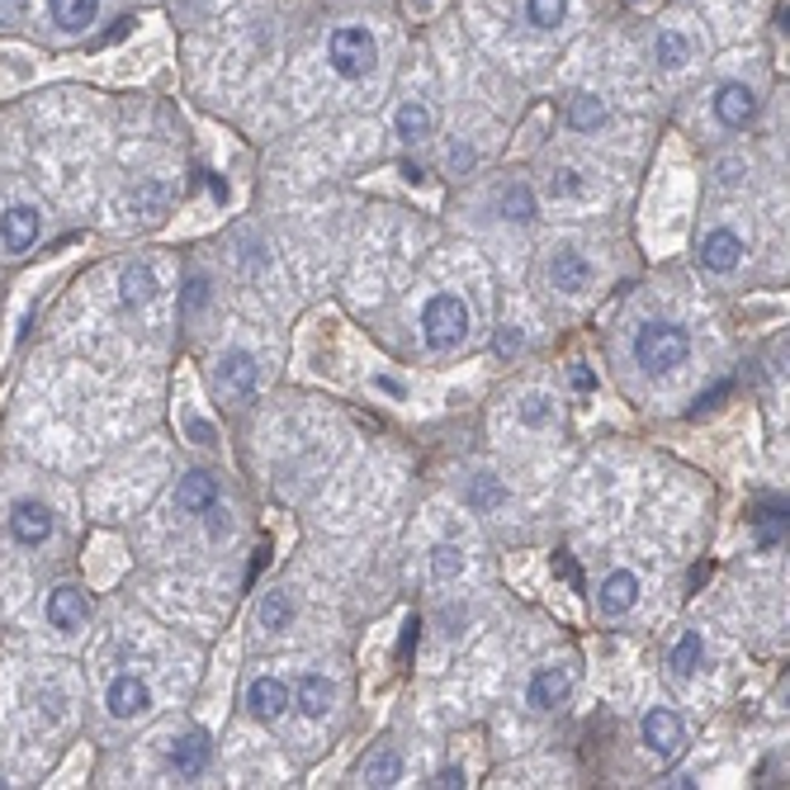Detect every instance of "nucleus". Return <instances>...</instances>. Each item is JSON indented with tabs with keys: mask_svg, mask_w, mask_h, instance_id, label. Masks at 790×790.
I'll use <instances>...</instances> for the list:
<instances>
[{
	"mask_svg": "<svg viewBox=\"0 0 790 790\" xmlns=\"http://www.w3.org/2000/svg\"><path fill=\"white\" fill-rule=\"evenodd\" d=\"M691 355V337L687 327L677 322H644L635 337V360L644 365V374H668L677 365H687Z\"/></svg>",
	"mask_w": 790,
	"mask_h": 790,
	"instance_id": "obj_1",
	"label": "nucleus"
},
{
	"mask_svg": "<svg viewBox=\"0 0 790 790\" xmlns=\"http://www.w3.org/2000/svg\"><path fill=\"white\" fill-rule=\"evenodd\" d=\"M421 337L431 351H454L469 337V308L460 294H436L421 308Z\"/></svg>",
	"mask_w": 790,
	"mask_h": 790,
	"instance_id": "obj_2",
	"label": "nucleus"
},
{
	"mask_svg": "<svg viewBox=\"0 0 790 790\" xmlns=\"http://www.w3.org/2000/svg\"><path fill=\"white\" fill-rule=\"evenodd\" d=\"M327 57H331V72H337L341 81H360V76L374 72L378 43H374L370 29L345 24V29H337V34L327 39Z\"/></svg>",
	"mask_w": 790,
	"mask_h": 790,
	"instance_id": "obj_3",
	"label": "nucleus"
},
{
	"mask_svg": "<svg viewBox=\"0 0 790 790\" xmlns=\"http://www.w3.org/2000/svg\"><path fill=\"white\" fill-rule=\"evenodd\" d=\"M256 384H261V374H256V360H251L246 351H228V355L213 365V388L223 393L228 403L251 398V393H256Z\"/></svg>",
	"mask_w": 790,
	"mask_h": 790,
	"instance_id": "obj_4",
	"label": "nucleus"
},
{
	"mask_svg": "<svg viewBox=\"0 0 790 790\" xmlns=\"http://www.w3.org/2000/svg\"><path fill=\"white\" fill-rule=\"evenodd\" d=\"M47 625L62 629V635H81L90 625V602L76 588H57L47 596Z\"/></svg>",
	"mask_w": 790,
	"mask_h": 790,
	"instance_id": "obj_5",
	"label": "nucleus"
},
{
	"mask_svg": "<svg viewBox=\"0 0 790 790\" xmlns=\"http://www.w3.org/2000/svg\"><path fill=\"white\" fill-rule=\"evenodd\" d=\"M10 535L20 545H43L47 535H53V512H47L43 502H34V497L14 502L10 507Z\"/></svg>",
	"mask_w": 790,
	"mask_h": 790,
	"instance_id": "obj_6",
	"label": "nucleus"
},
{
	"mask_svg": "<svg viewBox=\"0 0 790 790\" xmlns=\"http://www.w3.org/2000/svg\"><path fill=\"white\" fill-rule=\"evenodd\" d=\"M355 781L360 786H398L403 781V753L393 744L370 748L365 757H360V767H355Z\"/></svg>",
	"mask_w": 790,
	"mask_h": 790,
	"instance_id": "obj_7",
	"label": "nucleus"
},
{
	"mask_svg": "<svg viewBox=\"0 0 790 790\" xmlns=\"http://www.w3.org/2000/svg\"><path fill=\"white\" fill-rule=\"evenodd\" d=\"M549 284H555L559 294H582L592 284V261L573 246L555 251V261H549Z\"/></svg>",
	"mask_w": 790,
	"mask_h": 790,
	"instance_id": "obj_8",
	"label": "nucleus"
},
{
	"mask_svg": "<svg viewBox=\"0 0 790 790\" xmlns=\"http://www.w3.org/2000/svg\"><path fill=\"white\" fill-rule=\"evenodd\" d=\"M105 705H109V715L114 720H138V715H147L152 691H147V682H138V677H114Z\"/></svg>",
	"mask_w": 790,
	"mask_h": 790,
	"instance_id": "obj_9",
	"label": "nucleus"
},
{
	"mask_svg": "<svg viewBox=\"0 0 790 790\" xmlns=\"http://www.w3.org/2000/svg\"><path fill=\"white\" fill-rule=\"evenodd\" d=\"M682 738H687V729L672 710H649V715H644V744L658 757H677L682 753Z\"/></svg>",
	"mask_w": 790,
	"mask_h": 790,
	"instance_id": "obj_10",
	"label": "nucleus"
},
{
	"mask_svg": "<svg viewBox=\"0 0 790 790\" xmlns=\"http://www.w3.org/2000/svg\"><path fill=\"white\" fill-rule=\"evenodd\" d=\"M738 261H744V242H738V232H729V228L705 232V242H701V265H705V271L729 275Z\"/></svg>",
	"mask_w": 790,
	"mask_h": 790,
	"instance_id": "obj_11",
	"label": "nucleus"
},
{
	"mask_svg": "<svg viewBox=\"0 0 790 790\" xmlns=\"http://www.w3.org/2000/svg\"><path fill=\"white\" fill-rule=\"evenodd\" d=\"M753 114H757V100H753L748 86L724 81L715 90V119L724 123V129H744V123H753Z\"/></svg>",
	"mask_w": 790,
	"mask_h": 790,
	"instance_id": "obj_12",
	"label": "nucleus"
},
{
	"mask_svg": "<svg viewBox=\"0 0 790 790\" xmlns=\"http://www.w3.org/2000/svg\"><path fill=\"white\" fill-rule=\"evenodd\" d=\"M284 705H289V687L275 682V677H256V682L246 687V710H251V720H279L284 715Z\"/></svg>",
	"mask_w": 790,
	"mask_h": 790,
	"instance_id": "obj_13",
	"label": "nucleus"
},
{
	"mask_svg": "<svg viewBox=\"0 0 790 790\" xmlns=\"http://www.w3.org/2000/svg\"><path fill=\"white\" fill-rule=\"evenodd\" d=\"M0 242H6V251H29L39 242V209H29V204H14V209H6V218H0Z\"/></svg>",
	"mask_w": 790,
	"mask_h": 790,
	"instance_id": "obj_14",
	"label": "nucleus"
},
{
	"mask_svg": "<svg viewBox=\"0 0 790 790\" xmlns=\"http://www.w3.org/2000/svg\"><path fill=\"white\" fill-rule=\"evenodd\" d=\"M176 507L180 512H209V507H218V479H213L209 469L185 473L180 487H176Z\"/></svg>",
	"mask_w": 790,
	"mask_h": 790,
	"instance_id": "obj_15",
	"label": "nucleus"
},
{
	"mask_svg": "<svg viewBox=\"0 0 790 790\" xmlns=\"http://www.w3.org/2000/svg\"><path fill=\"white\" fill-rule=\"evenodd\" d=\"M209 753H213V744L195 729V734L176 738V748H171V767H176V777L195 781V777H204V767H209Z\"/></svg>",
	"mask_w": 790,
	"mask_h": 790,
	"instance_id": "obj_16",
	"label": "nucleus"
},
{
	"mask_svg": "<svg viewBox=\"0 0 790 790\" xmlns=\"http://www.w3.org/2000/svg\"><path fill=\"white\" fill-rule=\"evenodd\" d=\"M568 691H573V677H568V668H540V672L530 677V705H535V710L563 705Z\"/></svg>",
	"mask_w": 790,
	"mask_h": 790,
	"instance_id": "obj_17",
	"label": "nucleus"
},
{
	"mask_svg": "<svg viewBox=\"0 0 790 790\" xmlns=\"http://www.w3.org/2000/svg\"><path fill=\"white\" fill-rule=\"evenodd\" d=\"M635 602H639V578L629 573V568H621V573H611V578L602 582V592H596V606H602L606 615H625Z\"/></svg>",
	"mask_w": 790,
	"mask_h": 790,
	"instance_id": "obj_18",
	"label": "nucleus"
},
{
	"mask_svg": "<svg viewBox=\"0 0 790 790\" xmlns=\"http://www.w3.org/2000/svg\"><path fill=\"white\" fill-rule=\"evenodd\" d=\"M156 275H152V265H129L119 279V298H123V308H142V304H152L156 298Z\"/></svg>",
	"mask_w": 790,
	"mask_h": 790,
	"instance_id": "obj_19",
	"label": "nucleus"
},
{
	"mask_svg": "<svg viewBox=\"0 0 790 790\" xmlns=\"http://www.w3.org/2000/svg\"><path fill=\"white\" fill-rule=\"evenodd\" d=\"M47 10H53V20L67 29V34H81V29L95 24V10H100V0H47Z\"/></svg>",
	"mask_w": 790,
	"mask_h": 790,
	"instance_id": "obj_20",
	"label": "nucleus"
},
{
	"mask_svg": "<svg viewBox=\"0 0 790 790\" xmlns=\"http://www.w3.org/2000/svg\"><path fill=\"white\" fill-rule=\"evenodd\" d=\"M294 696H298V710H304L308 720H322L327 710H331V682H327V677H312V672H308V677H298V691H294Z\"/></svg>",
	"mask_w": 790,
	"mask_h": 790,
	"instance_id": "obj_21",
	"label": "nucleus"
},
{
	"mask_svg": "<svg viewBox=\"0 0 790 790\" xmlns=\"http://www.w3.org/2000/svg\"><path fill=\"white\" fill-rule=\"evenodd\" d=\"M701 662H705V644H701V635H696V629H687V635L672 644V654H668V668H672L677 677H691V672L701 668Z\"/></svg>",
	"mask_w": 790,
	"mask_h": 790,
	"instance_id": "obj_22",
	"label": "nucleus"
},
{
	"mask_svg": "<svg viewBox=\"0 0 790 790\" xmlns=\"http://www.w3.org/2000/svg\"><path fill=\"white\" fill-rule=\"evenodd\" d=\"M393 129H398L403 142H421L426 133H431V109L417 105V100H407L398 114H393Z\"/></svg>",
	"mask_w": 790,
	"mask_h": 790,
	"instance_id": "obj_23",
	"label": "nucleus"
},
{
	"mask_svg": "<svg viewBox=\"0 0 790 790\" xmlns=\"http://www.w3.org/2000/svg\"><path fill=\"white\" fill-rule=\"evenodd\" d=\"M568 123H573L578 133L602 129V123H606V105L596 100V95H573V100H568Z\"/></svg>",
	"mask_w": 790,
	"mask_h": 790,
	"instance_id": "obj_24",
	"label": "nucleus"
},
{
	"mask_svg": "<svg viewBox=\"0 0 790 790\" xmlns=\"http://www.w3.org/2000/svg\"><path fill=\"white\" fill-rule=\"evenodd\" d=\"M502 218H507V223H530V218H535L530 185H507V189H502Z\"/></svg>",
	"mask_w": 790,
	"mask_h": 790,
	"instance_id": "obj_25",
	"label": "nucleus"
},
{
	"mask_svg": "<svg viewBox=\"0 0 790 790\" xmlns=\"http://www.w3.org/2000/svg\"><path fill=\"white\" fill-rule=\"evenodd\" d=\"M256 615H261V625H265V629H284V625L294 621L289 592H265V596H261V606H256Z\"/></svg>",
	"mask_w": 790,
	"mask_h": 790,
	"instance_id": "obj_26",
	"label": "nucleus"
},
{
	"mask_svg": "<svg viewBox=\"0 0 790 790\" xmlns=\"http://www.w3.org/2000/svg\"><path fill=\"white\" fill-rule=\"evenodd\" d=\"M654 47H658V67H682L691 57V43H687V34H677V29H662Z\"/></svg>",
	"mask_w": 790,
	"mask_h": 790,
	"instance_id": "obj_27",
	"label": "nucleus"
},
{
	"mask_svg": "<svg viewBox=\"0 0 790 790\" xmlns=\"http://www.w3.org/2000/svg\"><path fill=\"white\" fill-rule=\"evenodd\" d=\"M753 520H757V540H762V549L781 545V535H786V502H781V507H762Z\"/></svg>",
	"mask_w": 790,
	"mask_h": 790,
	"instance_id": "obj_28",
	"label": "nucleus"
},
{
	"mask_svg": "<svg viewBox=\"0 0 790 790\" xmlns=\"http://www.w3.org/2000/svg\"><path fill=\"white\" fill-rule=\"evenodd\" d=\"M526 14L535 29H559L568 14V0H526Z\"/></svg>",
	"mask_w": 790,
	"mask_h": 790,
	"instance_id": "obj_29",
	"label": "nucleus"
},
{
	"mask_svg": "<svg viewBox=\"0 0 790 790\" xmlns=\"http://www.w3.org/2000/svg\"><path fill=\"white\" fill-rule=\"evenodd\" d=\"M516 417H520V426H535V431H540V426L555 421V403H549L545 393H530V398L516 407Z\"/></svg>",
	"mask_w": 790,
	"mask_h": 790,
	"instance_id": "obj_30",
	"label": "nucleus"
},
{
	"mask_svg": "<svg viewBox=\"0 0 790 790\" xmlns=\"http://www.w3.org/2000/svg\"><path fill=\"white\" fill-rule=\"evenodd\" d=\"M460 568H464V555H460V545H440L436 549V559H431V573L446 582V578H460Z\"/></svg>",
	"mask_w": 790,
	"mask_h": 790,
	"instance_id": "obj_31",
	"label": "nucleus"
},
{
	"mask_svg": "<svg viewBox=\"0 0 790 790\" xmlns=\"http://www.w3.org/2000/svg\"><path fill=\"white\" fill-rule=\"evenodd\" d=\"M724 393H729V384H715V388H710V393H701V398H696V407H691V421H701L705 413H715Z\"/></svg>",
	"mask_w": 790,
	"mask_h": 790,
	"instance_id": "obj_32",
	"label": "nucleus"
},
{
	"mask_svg": "<svg viewBox=\"0 0 790 790\" xmlns=\"http://www.w3.org/2000/svg\"><path fill=\"white\" fill-rule=\"evenodd\" d=\"M568 384H573L578 393H596V374L588 365H568Z\"/></svg>",
	"mask_w": 790,
	"mask_h": 790,
	"instance_id": "obj_33",
	"label": "nucleus"
},
{
	"mask_svg": "<svg viewBox=\"0 0 790 790\" xmlns=\"http://www.w3.org/2000/svg\"><path fill=\"white\" fill-rule=\"evenodd\" d=\"M520 341H526V337H520V327H502L497 331V355H516Z\"/></svg>",
	"mask_w": 790,
	"mask_h": 790,
	"instance_id": "obj_34",
	"label": "nucleus"
},
{
	"mask_svg": "<svg viewBox=\"0 0 790 790\" xmlns=\"http://www.w3.org/2000/svg\"><path fill=\"white\" fill-rule=\"evenodd\" d=\"M185 431L195 436V446H213V440H218L213 426H209V421H199V417H189V421H185Z\"/></svg>",
	"mask_w": 790,
	"mask_h": 790,
	"instance_id": "obj_35",
	"label": "nucleus"
},
{
	"mask_svg": "<svg viewBox=\"0 0 790 790\" xmlns=\"http://www.w3.org/2000/svg\"><path fill=\"white\" fill-rule=\"evenodd\" d=\"M473 502H479V507H497V502H502V487H497L493 479H483L479 487H473Z\"/></svg>",
	"mask_w": 790,
	"mask_h": 790,
	"instance_id": "obj_36",
	"label": "nucleus"
},
{
	"mask_svg": "<svg viewBox=\"0 0 790 790\" xmlns=\"http://www.w3.org/2000/svg\"><path fill=\"white\" fill-rule=\"evenodd\" d=\"M582 180H578V171H559V180H549V195H578Z\"/></svg>",
	"mask_w": 790,
	"mask_h": 790,
	"instance_id": "obj_37",
	"label": "nucleus"
},
{
	"mask_svg": "<svg viewBox=\"0 0 790 790\" xmlns=\"http://www.w3.org/2000/svg\"><path fill=\"white\" fill-rule=\"evenodd\" d=\"M417 629H421V621L413 615V621H407V635H403V644H398V658L403 662H413V644H417Z\"/></svg>",
	"mask_w": 790,
	"mask_h": 790,
	"instance_id": "obj_38",
	"label": "nucleus"
},
{
	"mask_svg": "<svg viewBox=\"0 0 790 790\" xmlns=\"http://www.w3.org/2000/svg\"><path fill=\"white\" fill-rule=\"evenodd\" d=\"M398 176H403L407 185H421V180H426V171H421L417 162H398Z\"/></svg>",
	"mask_w": 790,
	"mask_h": 790,
	"instance_id": "obj_39",
	"label": "nucleus"
},
{
	"mask_svg": "<svg viewBox=\"0 0 790 790\" xmlns=\"http://www.w3.org/2000/svg\"><path fill=\"white\" fill-rule=\"evenodd\" d=\"M436 786H446V790H460V786H464V771H460V767H446V771H440V781H436Z\"/></svg>",
	"mask_w": 790,
	"mask_h": 790,
	"instance_id": "obj_40",
	"label": "nucleus"
},
{
	"mask_svg": "<svg viewBox=\"0 0 790 790\" xmlns=\"http://www.w3.org/2000/svg\"><path fill=\"white\" fill-rule=\"evenodd\" d=\"M209 535H218V540H223V535H228V520H223V512H213V507H209Z\"/></svg>",
	"mask_w": 790,
	"mask_h": 790,
	"instance_id": "obj_41",
	"label": "nucleus"
},
{
	"mask_svg": "<svg viewBox=\"0 0 790 790\" xmlns=\"http://www.w3.org/2000/svg\"><path fill=\"white\" fill-rule=\"evenodd\" d=\"M378 388L393 393V398H403V384H398V378H378Z\"/></svg>",
	"mask_w": 790,
	"mask_h": 790,
	"instance_id": "obj_42",
	"label": "nucleus"
}]
</instances>
